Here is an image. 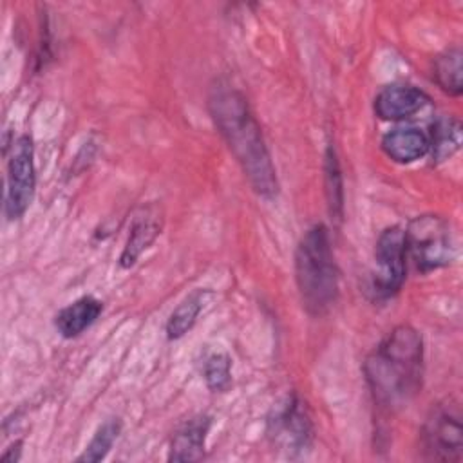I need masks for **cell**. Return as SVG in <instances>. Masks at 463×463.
Listing matches in <instances>:
<instances>
[{
    "mask_svg": "<svg viewBox=\"0 0 463 463\" xmlns=\"http://www.w3.org/2000/svg\"><path fill=\"white\" fill-rule=\"evenodd\" d=\"M324 172H326V195H327L329 213L340 221L342 212H344V188H342V174H340L338 157H336V152L333 146H327V150H326Z\"/></svg>",
    "mask_w": 463,
    "mask_h": 463,
    "instance_id": "obj_17",
    "label": "cell"
},
{
    "mask_svg": "<svg viewBox=\"0 0 463 463\" xmlns=\"http://www.w3.org/2000/svg\"><path fill=\"white\" fill-rule=\"evenodd\" d=\"M376 271L373 275L371 289L376 298H389L400 291L407 273L405 235L400 226L385 228L374 248Z\"/></svg>",
    "mask_w": 463,
    "mask_h": 463,
    "instance_id": "obj_7",
    "label": "cell"
},
{
    "mask_svg": "<svg viewBox=\"0 0 463 463\" xmlns=\"http://www.w3.org/2000/svg\"><path fill=\"white\" fill-rule=\"evenodd\" d=\"M20 447H22V441H16L14 445H11L9 450H5L2 454V459L4 461H16V459H20Z\"/></svg>",
    "mask_w": 463,
    "mask_h": 463,
    "instance_id": "obj_20",
    "label": "cell"
},
{
    "mask_svg": "<svg viewBox=\"0 0 463 463\" xmlns=\"http://www.w3.org/2000/svg\"><path fill=\"white\" fill-rule=\"evenodd\" d=\"M101 311H103L101 300L90 295L81 297L56 315L54 326L63 338H74L81 335L87 327H90L98 320Z\"/></svg>",
    "mask_w": 463,
    "mask_h": 463,
    "instance_id": "obj_13",
    "label": "cell"
},
{
    "mask_svg": "<svg viewBox=\"0 0 463 463\" xmlns=\"http://www.w3.org/2000/svg\"><path fill=\"white\" fill-rule=\"evenodd\" d=\"M403 235L407 259L421 273L449 266L456 255L450 224L441 215L423 213L414 217L407 230H403Z\"/></svg>",
    "mask_w": 463,
    "mask_h": 463,
    "instance_id": "obj_4",
    "label": "cell"
},
{
    "mask_svg": "<svg viewBox=\"0 0 463 463\" xmlns=\"http://www.w3.org/2000/svg\"><path fill=\"white\" fill-rule=\"evenodd\" d=\"M295 279L302 306L309 315L322 317L335 306L338 268L324 224H315L302 235L295 251Z\"/></svg>",
    "mask_w": 463,
    "mask_h": 463,
    "instance_id": "obj_3",
    "label": "cell"
},
{
    "mask_svg": "<svg viewBox=\"0 0 463 463\" xmlns=\"http://www.w3.org/2000/svg\"><path fill=\"white\" fill-rule=\"evenodd\" d=\"M432 74L441 90L450 96H461L463 92V52L458 45L445 49L434 58Z\"/></svg>",
    "mask_w": 463,
    "mask_h": 463,
    "instance_id": "obj_15",
    "label": "cell"
},
{
    "mask_svg": "<svg viewBox=\"0 0 463 463\" xmlns=\"http://www.w3.org/2000/svg\"><path fill=\"white\" fill-rule=\"evenodd\" d=\"M121 430V421L118 418H110L107 421H103L98 430L94 432L90 443L85 447L83 454L78 458V461H89V463H96L105 459V456L110 452L116 438L119 436Z\"/></svg>",
    "mask_w": 463,
    "mask_h": 463,
    "instance_id": "obj_18",
    "label": "cell"
},
{
    "mask_svg": "<svg viewBox=\"0 0 463 463\" xmlns=\"http://www.w3.org/2000/svg\"><path fill=\"white\" fill-rule=\"evenodd\" d=\"M163 228V213L157 204L145 206L136 217L130 226L128 239L125 242V248L119 255L121 268H130L136 264V260L141 257L145 250L150 248V244L157 239Z\"/></svg>",
    "mask_w": 463,
    "mask_h": 463,
    "instance_id": "obj_10",
    "label": "cell"
},
{
    "mask_svg": "<svg viewBox=\"0 0 463 463\" xmlns=\"http://www.w3.org/2000/svg\"><path fill=\"white\" fill-rule=\"evenodd\" d=\"M204 380L213 392H224L232 385V360L226 353H213L206 358Z\"/></svg>",
    "mask_w": 463,
    "mask_h": 463,
    "instance_id": "obj_19",
    "label": "cell"
},
{
    "mask_svg": "<svg viewBox=\"0 0 463 463\" xmlns=\"http://www.w3.org/2000/svg\"><path fill=\"white\" fill-rule=\"evenodd\" d=\"M210 295L212 293L208 289H194L175 306V309L170 313L168 322H166V336L170 340L181 338L194 327V324H195L199 313L203 311L204 304L208 302Z\"/></svg>",
    "mask_w": 463,
    "mask_h": 463,
    "instance_id": "obj_14",
    "label": "cell"
},
{
    "mask_svg": "<svg viewBox=\"0 0 463 463\" xmlns=\"http://www.w3.org/2000/svg\"><path fill=\"white\" fill-rule=\"evenodd\" d=\"M421 449L432 461H461L463 427L458 403L443 402L430 409L421 429Z\"/></svg>",
    "mask_w": 463,
    "mask_h": 463,
    "instance_id": "obj_5",
    "label": "cell"
},
{
    "mask_svg": "<svg viewBox=\"0 0 463 463\" xmlns=\"http://www.w3.org/2000/svg\"><path fill=\"white\" fill-rule=\"evenodd\" d=\"M268 436L275 447L289 456L309 447L313 438V423L306 402L298 394L286 396L268 420Z\"/></svg>",
    "mask_w": 463,
    "mask_h": 463,
    "instance_id": "obj_6",
    "label": "cell"
},
{
    "mask_svg": "<svg viewBox=\"0 0 463 463\" xmlns=\"http://www.w3.org/2000/svg\"><path fill=\"white\" fill-rule=\"evenodd\" d=\"M212 418L206 414L190 418L172 436L170 461H197L204 456V441L210 430Z\"/></svg>",
    "mask_w": 463,
    "mask_h": 463,
    "instance_id": "obj_11",
    "label": "cell"
},
{
    "mask_svg": "<svg viewBox=\"0 0 463 463\" xmlns=\"http://www.w3.org/2000/svg\"><path fill=\"white\" fill-rule=\"evenodd\" d=\"M461 145V125L454 118H439L434 121L429 136V152L436 163L449 159Z\"/></svg>",
    "mask_w": 463,
    "mask_h": 463,
    "instance_id": "obj_16",
    "label": "cell"
},
{
    "mask_svg": "<svg viewBox=\"0 0 463 463\" xmlns=\"http://www.w3.org/2000/svg\"><path fill=\"white\" fill-rule=\"evenodd\" d=\"M34 150L29 136H20L11 145L7 161V186H5V215L14 221L24 215L34 194Z\"/></svg>",
    "mask_w": 463,
    "mask_h": 463,
    "instance_id": "obj_8",
    "label": "cell"
},
{
    "mask_svg": "<svg viewBox=\"0 0 463 463\" xmlns=\"http://www.w3.org/2000/svg\"><path fill=\"white\" fill-rule=\"evenodd\" d=\"M382 150L396 163H414L429 152V136L416 127H398L382 137Z\"/></svg>",
    "mask_w": 463,
    "mask_h": 463,
    "instance_id": "obj_12",
    "label": "cell"
},
{
    "mask_svg": "<svg viewBox=\"0 0 463 463\" xmlns=\"http://www.w3.org/2000/svg\"><path fill=\"white\" fill-rule=\"evenodd\" d=\"M429 96L414 85H387L374 98V112L387 121L407 119L425 107Z\"/></svg>",
    "mask_w": 463,
    "mask_h": 463,
    "instance_id": "obj_9",
    "label": "cell"
},
{
    "mask_svg": "<svg viewBox=\"0 0 463 463\" xmlns=\"http://www.w3.org/2000/svg\"><path fill=\"white\" fill-rule=\"evenodd\" d=\"M374 402L387 409L407 405L421 389L423 340L409 324L396 326L364 364Z\"/></svg>",
    "mask_w": 463,
    "mask_h": 463,
    "instance_id": "obj_2",
    "label": "cell"
},
{
    "mask_svg": "<svg viewBox=\"0 0 463 463\" xmlns=\"http://www.w3.org/2000/svg\"><path fill=\"white\" fill-rule=\"evenodd\" d=\"M208 110L251 188L260 197H275L277 170L246 96L232 81L219 78L208 90Z\"/></svg>",
    "mask_w": 463,
    "mask_h": 463,
    "instance_id": "obj_1",
    "label": "cell"
}]
</instances>
